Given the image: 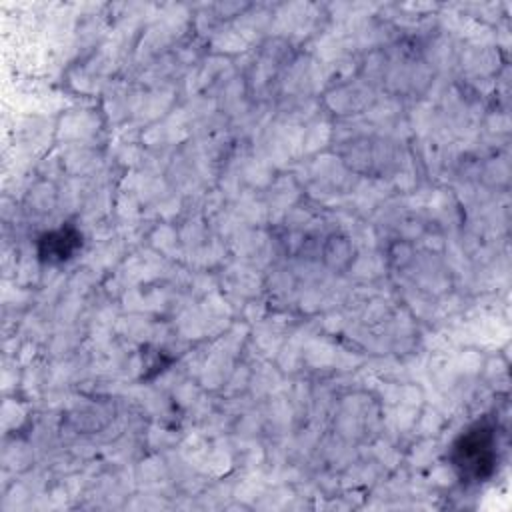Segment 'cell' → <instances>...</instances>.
Instances as JSON below:
<instances>
[{
  "instance_id": "1",
  "label": "cell",
  "mask_w": 512,
  "mask_h": 512,
  "mask_svg": "<svg viewBox=\"0 0 512 512\" xmlns=\"http://www.w3.org/2000/svg\"><path fill=\"white\" fill-rule=\"evenodd\" d=\"M450 460L464 480L482 482L490 478L498 460L496 426L488 420L472 424L452 444Z\"/></svg>"
},
{
  "instance_id": "2",
  "label": "cell",
  "mask_w": 512,
  "mask_h": 512,
  "mask_svg": "<svg viewBox=\"0 0 512 512\" xmlns=\"http://www.w3.org/2000/svg\"><path fill=\"white\" fill-rule=\"evenodd\" d=\"M82 246V234L72 226H60L38 238V258L46 264L70 260Z\"/></svg>"
}]
</instances>
